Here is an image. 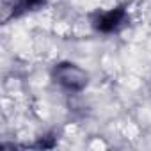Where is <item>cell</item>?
<instances>
[{
    "instance_id": "7a4b0ae2",
    "label": "cell",
    "mask_w": 151,
    "mask_h": 151,
    "mask_svg": "<svg viewBox=\"0 0 151 151\" xmlns=\"http://www.w3.org/2000/svg\"><path fill=\"white\" fill-rule=\"evenodd\" d=\"M123 20V11H112L105 16H101L98 20V29L103 30V32H109V30H114Z\"/></svg>"
},
{
    "instance_id": "3957f363",
    "label": "cell",
    "mask_w": 151,
    "mask_h": 151,
    "mask_svg": "<svg viewBox=\"0 0 151 151\" xmlns=\"http://www.w3.org/2000/svg\"><path fill=\"white\" fill-rule=\"evenodd\" d=\"M39 0H22V4L25 6V7H30V6H34V4H37Z\"/></svg>"
},
{
    "instance_id": "6da1fadb",
    "label": "cell",
    "mask_w": 151,
    "mask_h": 151,
    "mask_svg": "<svg viewBox=\"0 0 151 151\" xmlns=\"http://www.w3.org/2000/svg\"><path fill=\"white\" fill-rule=\"evenodd\" d=\"M59 80L68 87L77 89L86 84V75L78 68H75L73 64H66V66L59 68Z\"/></svg>"
}]
</instances>
